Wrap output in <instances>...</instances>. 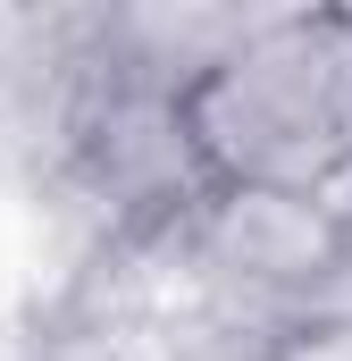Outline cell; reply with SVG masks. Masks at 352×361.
Instances as JSON below:
<instances>
[{"label":"cell","mask_w":352,"mask_h":361,"mask_svg":"<svg viewBox=\"0 0 352 361\" xmlns=\"http://www.w3.org/2000/svg\"><path fill=\"white\" fill-rule=\"evenodd\" d=\"M201 193L327 202L352 185V8H285L235 25L168 92Z\"/></svg>","instance_id":"1"},{"label":"cell","mask_w":352,"mask_h":361,"mask_svg":"<svg viewBox=\"0 0 352 361\" xmlns=\"http://www.w3.org/2000/svg\"><path fill=\"white\" fill-rule=\"evenodd\" d=\"M260 361H352V311H310L285 336H268Z\"/></svg>","instance_id":"2"}]
</instances>
